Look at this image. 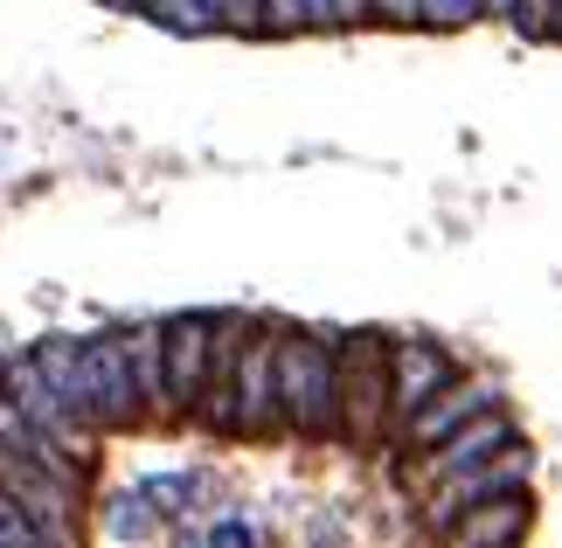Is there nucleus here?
I'll return each instance as SVG.
<instances>
[{
	"mask_svg": "<svg viewBox=\"0 0 562 548\" xmlns=\"http://www.w3.org/2000/svg\"><path fill=\"white\" fill-rule=\"evenodd\" d=\"M278 410L299 437L340 430V347L327 334H285L278 340Z\"/></svg>",
	"mask_w": 562,
	"mask_h": 548,
	"instance_id": "nucleus-1",
	"label": "nucleus"
},
{
	"mask_svg": "<svg viewBox=\"0 0 562 548\" xmlns=\"http://www.w3.org/2000/svg\"><path fill=\"white\" fill-rule=\"evenodd\" d=\"M389 347L382 334H348L340 340V430L355 445H375V437L396 424V376H389Z\"/></svg>",
	"mask_w": 562,
	"mask_h": 548,
	"instance_id": "nucleus-2",
	"label": "nucleus"
},
{
	"mask_svg": "<svg viewBox=\"0 0 562 548\" xmlns=\"http://www.w3.org/2000/svg\"><path fill=\"white\" fill-rule=\"evenodd\" d=\"M0 493L35 521L49 548H77V487H63L56 472H42L21 445H8V437H0Z\"/></svg>",
	"mask_w": 562,
	"mask_h": 548,
	"instance_id": "nucleus-3",
	"label": "nucleus"
},
{
	"mask_svg": "<svg viewBox=\"0 0 562 548\" xmlns=\"http://www.w3.org/2000/svg\"><path fill=\"white\" fill-rule=\"evenodd\" d=\"M83 403H91V424L98 430H125V424H139V416H146V396H139L125 334L83 340Z\"/></svg>",
	"mask_w": 562,
	"mask_h": 548,
	"instance_id": "nucleus-4",
	"label": "nucleus"
},
{
	"mask_svg": "<svg viewBox=\"0 0 562 548\" xmlns=\"http://www.w3.org/2000/svg\"><path fill=\"white\" fill-rule=\"evenodd\" d=\"M278 326H250L244 334V355H236V416H229V430H271V424H285V410H278Z\"/></svg>",
	"mask_w": 562,
	"mask_h": 548,
	"instance_id": "nucleus-5",
	"label": "nucleus"
},
{
	"mask_svg": "<svg viewBox=\"0 0 562 548\" xmlns=\"http://www.w3.org/2000/svg\"><path fill=\"white\" fill-rule=\"evenodd\" d=\"M507 493H528V445H507L501 458H486V466H472V472H459V479H445V493H430L424 521L445 535L459 514L486 507V500H507Z\"/></svg>",
	"mask_w": 562,
	"mask_h": 548,
	"instance_id": "nucleus-6",
	"label": "nucleus"
},
{
	"mask_svg": "<svg viewBox=\"0 0 562 548\" xmlns=\"http://www.w3.org/2000/svg\"><path fill=\"white\" fill-rule=\"evenodd\" d=\"M215 313H181V320H167V403L194 410L202 403V382H209V355H215Z\"/></svg>",
	"mask_w": 562,
	"mask_h": 548,
	"instance_id": "nucleus-7",
	"label": "nucleus"
},
{
	"mask_svg": "<svg viewBox=\"0 0 562 548\" xmlns=\"http://www.w3.org/2000/svg\"><path fill=\"white\" fill-rule=\"evenodd\" d=\"M0 389H8V410L21 416V424L49 430V437H63V445H77V437H83V424L63 410V396L49 389V376L35 368V355H8V368H0Z\"/></svg>",
	"mask_w": 562,
	"mask_h": 548,
	"instance_id": "nucleus-8",
	"label": "nucleus"
},
{
	"mask_svg": "<svg viewBox=\"0 0 562 548\" xmlns=\"http://www.w3.org/2000/svg\"><path fill=\"white\" fill-rule=\"evenodd\" d=\"M389 376H396V424L409 430V416L438 396V389H451V355L438 340H396L389 347Z\"/></svg>",
	"mask_w": 562,
	"mask_h": 548,
	"instance_id": "nucleus-9",
	"label": "nucleus"
},
{
	"mask_svg": "<svg viewBox=\"0 0 562 548\" xmlns=\"http://www.w3.org/2000/svg\"><path fill=\"white\" fill-rule=\"evenodd\" d=\"M486 410H501L486 382H451V389H438V396L409 416V445H417V451H438L445 437H459L465 424H480Z\"/></svg>",
	"mask_w": 562,
	"mask_h": 548,
	"instance_id": "nucleus-10",
	"label": "nucleus"
},
{
	"mask_svg": "<svg viewBox=\"0 0 562 548\" xmlns=\"http://www.w3.org/2000/svg\"><path fill=\"white\" fill-rule=\"evenodd\" d=\"M507 445H521L514 437V424L501 410H486L480 424H465L459 437H445L438 451H424V479H459V472H472V466H486V458H501Z\"/></svg>",
	"mask_w": 562,
	"mask_h": 548,
	"instance_id": "nucleus-11",
	"label": "nucleus"
},
{
	"mask_svg": "<svg viewBox=\"0 0 562 548\" xmlns=\"http://www.w3.org/2000/svg\"><path fill=\"white\" fill-rule=\"evenodd\" d=\"M244 334H250V320H223V326H215L209 382H202V403H194V416H202L209 430H229V416H236V355H244Z\"/></svg>",
	"mask_w": 562,
	"mask_h": 548,
	"instance_id": "nucleus-12",
	"label": "nucleus"
},
{
	"mask_svg": "<svg viewBox=\"0 0 562 548\" xmlns=\"http://www.w3.org/2000/svg\"><path fill=\"white\" fill-rule=\"evenodd\" d=\"M521 535H528V493H507V500H486V507L451 521L445 548H514Z\"/></svg>",
	"mask_w": 562,
	"mask_h": 548,
	"instance_id": "nucleus-13",
	"label": "nucleus"
},
{
	"mask_svg": "<svg viewBox=\"0 0 562 548\" xmlns=\"http://www.w3.org/2000/svg\"><path fill=\"white\" fill-rule=\"evenodd\" d=\"M35 368L49 376V389L63 396V410H70L83 430H98L91 424V403H83V347L70 334H49V340H35Z\"/></svg>",
	"mask_w": 562,
	"mask_h": 548,
	"instance_id": "nucleus-14",
	"label": "nucleus"
},
{
	"mask_svg": "<svg viewBox=\"0 0 562 548\" xmlns=\"http://www.w3.org/2000/svg\"><path fill=\"white\" fill-rule=\"evenodd\" d=\"M125 347H133V376H139L146 416H175V403H167V326H133Z\"/></svg>",
	"mask_w": 562,
	"mask_h": 548,
	"instance_id": "nucleus-15",
	"label": "nucleus"
},
{
	"mask_svg": "<svg viewBox=\"0 0 562 548\" xmlns=\"http://www.w3.org/2000/svg\"><path fill=\"white\" fill-rule=\"evenodd\" d=\"M146 14H154L160 29H175V35H209V29H223V21H215V0H154Z\"/></svg>",
	"mask_w": 562,
	"mask_h": 548,
	"instance_id": "nucleus-16",
	"label": "nucleus"
},
{
	"mask_svg": "<svg viewBox=\"0 0 562 548\" xmlns=\"http://www.w3.org/2000/svg\"><path fill=\"white\" fill-rule=\"evenodd\" d=\"M104 528H112L119 541H146V535H154V500H146V493H119L112 514H104Z\"/></svg>",
	"mask_w": 562,
	"mask_h": 548,
	"instance_id": "nucleus-17",
	"label": "nucleus"
},
{
	"mask_svg": "<svg viewBox=\"0 0 562 548\" xmlns=\"http://www.w3.org/2000/svg\"><path fill=\"white\" fill-rule=\"evenodd\" d=\"M139 493L154 500V514H181L188 500H194V479H181V472H154V479H146Z\"/></svg>",
	"mask_w": 562,
	"mask_h": 548,
	"instance_id": "nucleus-18",
	"label": "nucleus"
},
{
	"mask_svg": "<svg viewBox=\"0 0 562 548\" xmlns=\"http://www.w3.org/2000/svg\"><path fill=\"white\" fill-rule=\"evenodd\" d=\"M215 21L236 35H265V0H215Z\"/></svg>",
	"mask_w": 562,
	"mask_h": 548,
	"instance_id": "nucleus-19",
	"label": "nucleus"
},
{
	"mask_svg": "<svg viewBox=\"0 0 562 548\" xmlns=\"http://www.w3.org/2000/svg\"><path fill=\"white\" fill-rule=\"evenodd\" d=\"M555 14H562V0H521L514 29H521L528 42H549V35H555Z\"/></svg>",
	"mask_w": 562,
	"mask_h": 548,
	"instance_id": "nucleus-20",
	"label": "nucleus"
},
{
	"mask_svg": "<svg viewBox=\"0 0 562 548\" xmlns=\"http://www.w3.org/2000/svg\"><path fill=\"white\" fill-rule=\"evenodd\" d=\"M472 14H486V0H424V21H430V29H465Z\"/></svg>",
	"mask_w": 562,
	"mask_h": 548,
	"instance_id": "nucleus-21",
	"label": "nucleus"
},
{
	"mask_svg": "<svg viewBox=\"0 0 562 548\" xmlns=\"http://www.w3.org/2000/svg\"><path fill=\"white\" fill-rule=\"evenodd\" d=\"M209 548H257V528H250V521H215Z\"/></svg>",
	"mask_w": 562,
	"mask_h": 548,
	"instance_id": "nucleus-22",
	"label": "nucleus"
},
{
	"mask_svg": "<svg viewBox=\"0 0 562 548\" xmlns=\"http://www.w3.org/2000/svg\"><path fill=\"white\" fill-rule=\"evenodd\" d=\"M382 21H424V0H369Z\"/></svg>",
	"mask_w": 562,
	"mask_h": 548,
	"instance_id": "nucleus-23",
	"label": "nucleus"
},
{
	"mask_svg": "<svg viewBox=\"0 0 562 548\" xmlns=\"http://www.w3.org/2000/svg\"><path fill=\"white\" fill-rule=\"evenodd\" d=\"M313 541L319 548H340V521H313Z\"/></svg>",
	"mask_w": 562,
	"mask_h": 548,
	"instance_id": "nucleus-24",
	"label": "nucleus"
},
{
	"mask_svg": "<svg viewBox=\"0 0 562 548\" xmlns=\"http://www.w3.org/2000/svg\"><path fill=\"white\" fill-rule=\"evenodd\" d=\"M486 14H507L514 21V14H521V0H486Z\"/></svg>",
	"mask_w": 562,
	"mask_h": 548,
	"instance_id": "nucleus-25",
	"label": "nucleus"
},
{
	"mask_svg": "<svg viewBox=\"0 0 562 548\" xmlns=\"http://www.w3.org/2000/svg\"><path fill=\"white\" fill-rule=\"evenodd\" d=\"M112 8H139V14H146V8H154V0H112Z\"/></svg>",
	"mask_w": 562,
	"mask_h": 548,
	"instance_id": "nucleus-26",
	"label": "nucleus"
},
{
	"mask_svg": "<svg viewBox=\"0 0 562 548\" xmlns=\"http://www.w3.org/2000/svg\"><path fill=\"white\" fill-rule=\"evenodd\" d=\"M555 42H562V14H555Z\"/></svg>",
	"mask_w": 562,
	"mask_h": 548,
	"instance_id": "nucleus-27",
	"label": "nucleus"
}]
</instances>
